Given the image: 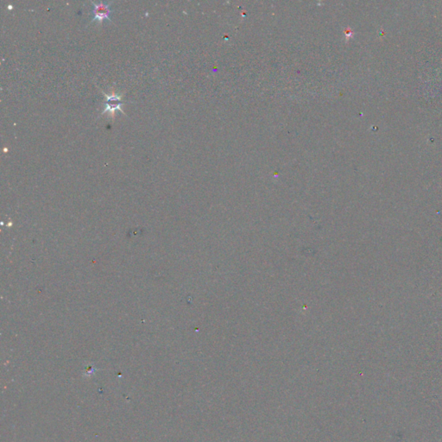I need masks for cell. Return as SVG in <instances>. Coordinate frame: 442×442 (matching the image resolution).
Segmentation results:
<instances>
[{
    "label": "cell",
    "mask_w": 442,
    "mask_h": 442,
    "mask_svg": "<svg viewBox=\"0 0 442 442\" xmlns=\"http://www.w3.org/2000/svg\"><path fill=\"white\" fill-rule=\"evenodd\" d=\"M102 94L106 97V108L102 112V115L104 114H108V118H110L112 120H114L115 114L117 110H120L122 114H126V112L122 110V104L124 103L123 100V94H118L115 92V90H112L110 94H106V92L100 89ZM100 115V116H102Z\"/></svg>",
    "instance_id": "6da1fadb"
},
{
    "label": "cell",
    "mask_w": 442,
    "mask_h": 442,
    "mask_svg": "<svg viewBox=\"0 0 442 442\" xmlns=\"http://www.w3.org/2000/svg\"><path fill=\"white\" fill-rule=\"evenodd\" d=\"M114 2H92L94 6V10H92V14H94V18H92L91 22L97 21L98 24H102L104 19H108L109 22H112L110 15L112 13L110 10V4Z\"/></svg>",
    "instance_id": "7a4b0ae2"
}]
</instances>
